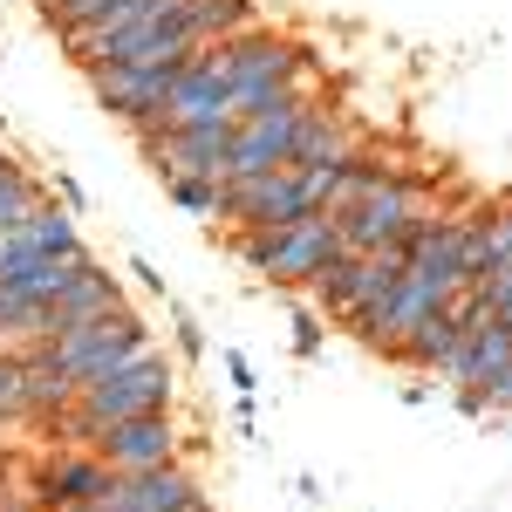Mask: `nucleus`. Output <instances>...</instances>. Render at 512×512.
I'll list each match as a JSON object with an SVG mask.
<instances>
[{"label": "nucleus", "mask_w": 512, "mask_h": 512, "mask_svg": "<svg viewBox=\"0 0 512 512\" xmlns=\"http://www.w3.org/2000/svg\"><path fill=\"white\" fill-rule=\"evenodd\" d=\"M171 403H178V362L151 342L144 355H130V362H117V369L89 376V383L76 390V403H69L62 417H48L41 431H55L62 444H89L103 424L151 417V410H171Z\"/></svg>", "instance_id": "1"}, {"label": "nucleus", "mask_w": 512, "mask_h": 512, "mask_svg": "<svg viewBox=\"0 0 512 512\" xmlns=\"http://www.w3.org/2000/svg\"><path fill=\"white\" fill-rule=\"evenodd\" d=\"M233 253H239L246 274L274 280V287H308L328 260H342V233H335L328 212H308V219L274 226V233H239Z\"/></svg>", "instance_id": "2"}, {"label": "nucleus", "mask_w": 512, "mask_h": 512, "mask_svg": "<svg viewBox=\"0 0 512 512\" xmlns=\"http://www.w3.org/2000/svg\"><path fill=\"white\" fill-rule=\"evenodd\" d=\"M69 383H89V376H103V369H117V362H130V355H144L151 349V321L137 315L130 301H123L117 315H103V321H82V328H69V335H55V342H35Z\"/></svg>", "instance_id": "3"}, {"label": "nucleus", "mask_w": 512, "mask_h": 512, "mask_svg": "<svg viewBox=\"0 0 512 512\" xmlns=\"http://www.w3.org/2000/svg\"><path fill=\"white\" fill-rule=\"evenodd\" d=\"M424 212H431V205H424V192H417L403 171H376V178L355 192V205H342V212H335L342 253H376V246L403 239L417 219H424Z\"/></svg>", "instance_id": "4"}, {"label": "nucleus", "mask_w": 512, "mask_h": 512, "mask_svg": "<svg viewBox=\"0 0 512 512\" xmlns=\"http://www.w3.org/2000/svg\"><path fill=\"white\" fill-rule=\"evenodd\" d=\"M226 69H233V110L260 89H287V82H315V48L274 35L267 21L226 41Z\"/></svg>", "instance_id": "5"}, {"label": "nucleus", "mask_w": 512, "mask_h": 512, "mask_svg": "<svg viewBox=\"0 0 512 512\" xmlns=\"http://www.w3.org/2000/svg\"><path fill=\"white\" fill-rule=\"evenodd\" d=\"M233 117V69H226V41H205L185 55V69L171 76L164 96V130H185V123H212Z\"/></svg>", "instance_id": "6"}, {"label": "nucleus", "mask_w": 512, "mask_h": 512, "mask_svg": "<svg viewBox=\"0 0 512 512\" xmlns=\"http://www.w3.org/2000/svg\"><path fill=\"white\" fill-rule=\"evenodd\" d=\"M185 62H130V69H89V89H96V110H110L130 130H164V96H171V76Z\"/></svg>", "instance_id": "7"}, {"label": "nucleus", "mask_w": 512, "mask_h": 512, "mask_svg": "<svg viewBox=\"0 0 512 512\" xmlns=\"http://www.w3.org/2000/svg\"><path fill=\"white\" fill-rule=\"evenodd\" d=\"M328 96V89H321ZM315 96H294L280 110H260V117H239L233 151H226V178H260V171H280L294 164V137H301V117H308Z\"/></svg>", "instance_id": "8"}, {"label": "nucleus", "mask_w": 512, "mask_h": 512, "mask_svg": "<svg viewBox=\"0 0 512 512\" xmlns=\"http://www.w3.org/2000/svg\"><path fill=\"white\" fill-rule=\"evenodd\" d=\"M89 451H96L110 472H158L171 458H185V437H178V417H171V410H151V417L103 424V431L89 437Z\"/></svg>", "instance_id": "9"}, {"label": "nucleus", "mask_w": 512, "mask_h": 512, "mask_svg": "<svg viewBox=\"0 0 512 512\" xmlns=\"http://www.w3.org/2000/svg\"><path fill=\"white\" fill-rule=\"evenodd\" d=\"M205 506V485L185 458H171L158 472H117L110 492L96 499L89 512H198Z\"/></svg>", "instance_id": "10"}, {"label": "nucleus", "mask_w": 512, "mask_h": 512, "mask_svg": "<svg viewBox=\"0 0 512 512\" xmlns=\"http://www.w3.org/2000/svg\"><path fill=\"white\" fill-rule=\"evenodd\" d=\"M110 465L89 451V444H62L48 465H41V478L28 485V506L35 512H89L103 492H110Z\"/></svg>", "instance_id": "11"}, {"label": "nucleus", "mask_w": 512, "mask_h": 512, "mask_svg": "<svg viewBox=\"0 0 512 512\" xmlns=\"http://www.w3.org/2000/svg\"><path fill=\"white\" fill-rule=\"evenodd\" d=\"M123 308V280L103 274V267H89V274L69 287V294H55L48 308H41L35 321V342H55V335H69V328H82V321H103Z\"/></svg>", "instance_id": "12"}, {"label": "nucleus", "mask_w": 512, "mask_h": 512, "mask_svg": "<svg viewBox=\"0 0 512 512\" xmlns=\"http://www.w3.org/2000/svg\"><path fill=\"white\" fill-rule=\"evenodd\" d=\"M362 151V130H355L328 96H315L308 103V117H301V137H294V164L308 171V164H342Z\"/></svg>", "instance_id": "13"}, {"label": "nucleus", "mask_w": 512, "mask_h": 512, "mask_svg": "<svg viewBox=\"0 0 512 512\" xmlns=\"http://www.w3.org/2000/svg\"><path fill=\"white\" fill-rule=\"evenodd\" d=\"M458 342H465V328L451 321V308H437V315H424L410 335H403V342H396L390 362H403V369H444Z\"/></svg>", "instance_id": "14"}, {"label": "nucleus", "mask_w": 512, "mask_h": 512, "mask_svg": "<svg viewBox=\"0 0 512 512\" xmlns=\"http://www.w3.org/2000/svg\"><path fill=\"white\" fill-rule=\"evenodd\" d=\"M7 246H21V253H76L82 233H76V219H69V205L41 198L35 212H28V226H21V233H7Z\"/></svg>", "instance_id": "15"}, {"label": "nucleus", "mask_w": 512, "mask_h": 512, "mask_svg": "<svg viewBox=\"0 0 512 512\" xmlns=\"http://www.w3.org/2000/svg\"><path fill=\"white\" fill-rule=\"evenodd\" d=\"M185 28L198 35V48L205 41H233L246 28H260V7L253 0H185Z\"/></svg>", "instance_id": "16"}, {"label": "nucleus", "mask_w": 512, "mask_h": 512, "mask_svg": "<svg viewBox=\"0 0 512 512\" xmlns=\"http://www.w3.org/2000/svg\"><path fill=\"white\" fill-rule=\"evenodd\" d=\"M41 198H48V185H41L28 164L0 158V239H7V233H21V226H28V212H35Z\"/></svg>", "instance_id": "17"}, {"label": "nucleus", "mask_w": 512, "mask_h": 512, "mask_svg": "<svg viewBox=\"0 0 512 512\" xmlns=\"http://www.w3.org/2000/svg\"><path fill=\"white\" fill-rule=\"evenodd\" d=\"M219 185H226V178H205V171H178V178H164L171 205L192 212V219H219Z\"/></svg>", "instance_id": "18"}, {"label": "nucleus", "mask_w": 512, "mask_h": 512, "mask_svg": "<svg viewBox=\"0 0 512 512\" xmlns=\"http://www.w3.org/2000/svg\"><path fill=\"white\" fill-rule=\"evenodd\" d=\"M35 321H41V308L28 294H7L0 287V342H35Z\"/></svg>", "instance_id": "19"}, {"label": "nucleus", "mask_w": 512, "mask_h": 512, "mask_svg": "<svg viewBox=\"0 0 512 512\" xmlns=\"http://www.w3.org/2000/svg\"><path fill=\"white\" fill-rule=\"evenodd\" d=\"M21 403H28V369H21V355H0V417L21 424Z\"/></svg>", "instance_id": "20"}, {"label": "nucleus", "mask_w": 512, "mask_h": 512, "mask_svg": "<svg viewBox=\"0 0 512 512\" xmlns=\"http://www.w3.org/2000/svg\"><path fill=\"white\" fill-rule=\"evenodd\" d=\"M478 287V301H485V315H499V321H512V260H499L485 280H472Z\"/></svg>", "instance_id": "21"}, {"label": "nucleus", "mask_w": 512, "mask_h": 512, "mask_svg": "<svg viewBox=\"0 0 512 512\" xmlns=\"http://www.w3.org/2000/svg\"><path fill=\"white\" fill-rule=\"evenodd\" d=\"M103 14V0H41V21L62 35V28H82V21H96Z\"/></svg>", "instance_id": "22"}, {"label": "nucleus", "mask_w": 512, "mask_h": 512, "mask_svg": "<svg viewBox=\"0 0 512 512\" xmlns=\"http://www.w3.org/2000/svg\"><path fill=\"white\" fill-rule=\"evenodd\" d=\"M294 355H301V362L321 355V315L315 308H294Z\"/></svg>", "instance_id": "23"}, {"label": "nucleus", "mask_w": 512, "mask_h": 512, "mask_svg": "<svg viewBox=\"0 0 512 512\" xmlns=\"http://www.w3.org/2000/svg\"><path fill=\"white\" fill-rule=\"evenodd\" d=\"M171 328H178V355H205V328L185 308H171Z\"/></svg>", "instance_id": "24"}, {"label": "nucleus", "mask_w": 512, "mask_h": 512, "mask_svg": "<svg viewBox=\"0 0 512 512\" xmlns=\"http://www.w3.org/2000/svg\"><path fill=\"white\" fill-rule=\"evenodd\" d=\"M226 376H233V390H239V396H253V390H260V383H253V362H246L239 349H226Z\"/></svg>", "instance_id": "25"}, {"label": "nucleus", "mask_w": 512, "mask_h": 512, "mask_svg": "<svg viewBox=\"0 0 512 512\" xmlns=\"http://www.w3.org/2000/svg\"><path fill=\"white\" fill-rule=\"evenodd\" d=\"M0 158H7V151H0Z\"/></svg>", "instance_id": "26"}]
</instances>
